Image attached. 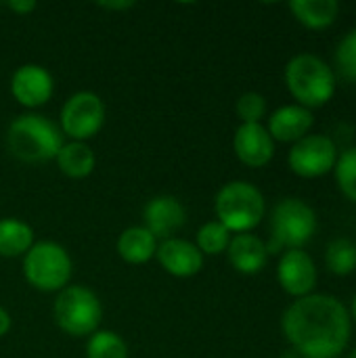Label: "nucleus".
<instances>
[{"label": "nucleus", "mask_w": 356, "mask_h": 358, "mask_svg": "<svg viewBox=\"0 0 356 358\" xmlns=\"http://www.w3.org/2000/svg\"><path fill=\"white\" fill-rule=\"evenodd\" d=\"M52 319L57 327L71 338H90L103 321V304L86 285H67L52 302Z\"/></svg>", "instance_id": "6"}, {"label": "nucleus", "mask_w": 356, "mask_h": 358, "mask_svg": "<svg viewBox=\"0 0 356 358\" xmlns=\"http://www.w3.org/2000/svg\"><path fill=\"white\" fill-rule=\"evenodd\" d=\"M157 243L159 241L145 227H128L118 237L115 252L126 264L138 266V264H147L149 260L155 258Z\"/></svg>", "instance_id": "17"}, {"label": "nucleus", "mask_w": 356, "mask_h": 358, "mask_svg": "<svg viewBox=\"0 0 356 358\" xmlns=\"http://www.w3.org/2000/svg\"><path fill=\"white\" fill-rule=\"evenodd\" d=\"M325 264L338 277L353 275L356 271V245L350 239H334L325 250Z\"/></svg>", "instance_id": "23"}, {"label": "nucleus", "mask_w": 356, "mask_h": 358, "mask_svg": "<svg viewBox=\"0 0 356 358\" xmlns=\"http://www.w3.org/2000/svg\"><path fill=\"white\" fill-rule=\"evenodd\" d=\"M317 233V212L304 199L285 197L271 214V239L266 243L269 254L287 250H302Z\"/></svg>", "instance_id": "5"}, {"label": "nucleus", "mask_w": 356, "mask_h": 358, "mask_svg": "<svg viewBox=\"0 0 356 358\" xmlns=\"http://www.w3.org/2000/svg\"><path fill=\"white\" fill-rule=\"evenodd\" d=\"M10 327H13V319L8 315V310L0 306V338H4L10 331Z\"/></svg>", "instance_id": "28"}, {"label": "nucleus", "mask_w": 356, "mask_h": 358, "mask_svg": "<svg viewBox=\"0 0 356 358\" xmlns=\"http://www.w3.org/2000/svg\"><path fill=\"white\" fill-rule=\"evenodd\" d=\"M315 260L304 250H287L281 254L277 264V281L281 289L292 298H306L317 287Z\"/></svg>", "instance_id": "11"}, {"label": "nucleus", "mask_w": 356, "mask_h": 358, "mask_svg": "<svg viewBox=\"0 0 356 358\" xmlns=\"http://www.w3.org/2000/svg\"><path fill=\"white\" fill-rule=\"evenodd\" d=\"M73 262L57 241H36L23 256L25 281L42 294H59L69 285Z\"/></svg>", "instance_id": "7"}, {"label": "nucleus", "mask_w": 356, "mask_h": 358, "mask_svg": "<svg viewBox=\"0 0 356 358\" xmlns=\"http://www.w3.org/2000/svg\"><path fill=\"white\" fill-rule=\"evenodd\" d=\"M34 243V229L25 220L0 218V258H23Z\"/></svg>", "instance_id": "20"}, {"label": "nucleus", "mask_w": 356, "mask_h": 358, "mask_svg": "<svg viewBox=\"0 0 356 358\" xmlns=\"http://www.w3.org/2000/svg\"><path fill=\"white\" fill-rule=\"evenodd\" d=\"M334 174L342 195L356 203V147H350L342 155H338Z\"/></svg>", "instance_id": "24"}, {"label": "nucleus", "mask_w": 356, "mask_h": 358, "mask_svg": "<svg viewBox=\"0 0 356 358\" xmlns=\"http://www.w3.org/2000/svg\"><path fill=\"white\" fill-rule=\"evenodd\" d=\"M336 69L342 80L356 84V27L340 40L336 48Z\"/></svg>", "instance_id": "25"}, {"label": "nucleus", "mask_w": 356, "mask_h": 358, "mask_svg": "<svg viewBox=\"0 0 356 358\" xmlns=\"http://www.w3.org/2000/svg\"><path fill=\"white\" fill-rule=\"evenodd\" d=\"M348 315H350V321H355L356 323V296L353 298V304H350V313H348Z\"/></svg>", "instance_id": "30"}, {"label": "nucleus", "mask_w": 356, "mask_h": 358, "mask_svg": "<svg viewBox=\"0 0 356 358\" xmlns=\"http://www.w3.org/2000/svg\"><path fill=\"white\" fill-rule=\"evenodd\" d=\"M155 258H157L159 266L176 279L195 277L204 268V254L197 250L195 243H191L183 237H172V239L159 241Z\"/></svg>", "instance_id": "13"}, {"label": "nucleus", "mask_w": 356, "mask_h": 358, "mask_svg": "<svg viewBox=\"0 0 356 358\" xmlns=\"http://www.w3.org/2000/svg\"><path fill=\"white\" fill-rule=\"evenodd\" d=\"M231 239H233V233L218 220H210V222L201 224L195 233V245L204 256L227 254Z\"/></svg>", "instance_id": "21"}, {"label": "nucleus", "mask_w": 356, "mask_h": 358, "mask_svg": "<svg viewBox=\"0 0 356 358\" xmlns=\"http://www.w3.org/2000/svg\"><path fill=\"white\" fill-rule=\"evenodd\" d=\"M231 266L241 275H258L269 262L266 241H262L254 233H239L233 235L229 250H227Z\"/></svg>", "instance_id": "16"}, {"label": "nucleus", "mask_w": 356, "mask_h": 358, "mask_svg": "<svg viewBox=\"0 0 356 358\" xmlns=\"http://www.w3.org/2000/svg\"><path fill=\"white\" fill-rule=\"evenodd\" d=\"M63 147V132L40 113H23L8 124L6 149L23 164H46Z\"/></svg>", "instance_id": "2"}, {"label": "nucleus", "mask_w": 356, "mask_h": 358, "mask_svg": "<svg viewBox=\"0 0 356 358\" xmlns=\"http://www.w3.org/2000/svg\"><path fill=\"white\" fill-rule=\"evenodd\" d=\"M315 124L313 111L300 105H283L269 117V134L273 141L279 143H298L306 134H311V128Z\"/></svg>", "instance_id": "15"}, {"label": "nucleus", "mask_w": 356, "mask_h": 358, "mask_svg": "<svg viewBox=\"0 0 356 358\" xmlns=\"http://www.w3.org/2000/svg\"><path fill=\"white\" fill-rule=\"evenodd\" d=\"M214 214L233 235L252 233L266 214L262 191L248 180H231L214 197Z\"/></svg>", "instance_id": "4"}, {"label": "nucleus", "mask_w": 356, "mask_h": 358, "mask_svg": "<svg viewBox=\"0 0 356 358\" xmlns=\"http://www.w3.org/2000/svg\"><path fill=\"white\" fill-rule=\"evenodd\" d=\"M36 6L38 4L34 0H10V2H6V8H10L17 15H29L31 10H36Z\"/></svg>", "instance_id": "27"}, {"label": "nucleus", "mask_w": 356, "mask_h": 358, "mask_svg": "<svg viewBox=\"0 0 356 358\" xmlns=\"http://www.w3.org/2000/svg\"><path fill=\"white\" fill-rule=\"evenodd\" d=\"M101 8H109V10H126V8H132L134 2L130 0H120V2H99Z\"/></svg>", "instance_id": "29"}, {"label": "nucleus", "mask_w": 356, "mask_h": 358, "mask_svg": "<svg viewBox=\"0 0 356 358\" xmlns=\"http://www.w3.org/2000/svg\"><path fill=\"white\" fill-rule=\"evenodd\" d=\"M52 92H55V78L46 67L38 63L19 65L10 76V94L19 105L27 109L46 105Z\"/></svg>", "instance_id": "10"}, {"label": "nucleus", "mask_w": 356, "mask_h": 358, "mask_svg": "<svg viewBox=\"0 0 356 358\" xmlns=\"http://www.w3.org/2000/svg\"><path fill=\"white\" fill-rule=\"evenodd\" d=\"M107 109L105 101L90 90H80L71 94L61 107V132L69 136V141L88 143L97 136L105 126Z\"/></svg>", "instance_id": "8"}, {"label": "nucleus", "mask_w": 356, "mask_h": 358, "mask_svg": "<svg viewBox=\"0 0 356 358\" xmlns=\"http://www.w3.org/2000/svg\"><path fill=\"white\" fill-rule=\"evenodd\" d=\"M290 10L298 23L308 29H325L336 23L340 15L338 0H292Z\"/></svg>", "instance_id": "19"}, {"label": "nucleus", "mask_w": 356, "mask_h": 358, "mask_svg": "<svg viewBox=\"0 0 356 358\" xmlns=\"http://www.w3.org/2000/svg\"><path fill=\"white\" fill-rule=\"evenodd\" d=\"M86 358H128V346L120 334L99 329L86 342Z\"/></svg>", "instance_id": "22"}, {"label": "nucleus", "mask_w": 356, "mask_h": 358, "mask_svg": "<svg viewBox=\"0 0 356 358\" xmlns=\"http://www.w3.org/2000/svg\"><path fill=\"white\" fill-rule=\"evenodd\" d=\"M233 151L248 168H264L275 155V141L262 124H241L233 134Z\"/></svg>", "instance_id": "14"}, {"label": "nucleus", "mask_w": 356, "mask_h": 358, "mask_svg": "<svg viewBox=\"0 0 356 358\" xmlns=\"http://www.w3.org/2000/svg\"><path fill=\"white\" fill-rule=\"evenodd\" d=\"M338 147L325 134H306L292 145L287 166L300 178H321L336 168Z\"/></svg>", "instance_id": "9"}, {"label": "nucleus", "mask_w": 356, "mask_h": 358, "mask_svg": "<svg viewBox=\"0 0 356 358\" xmlns=\"http://www.w3.org/2000/svg\"><path fill=\"white\" fill-rule=\"evenodd\" d=\"M350 315L329 294H311L292 302L281 317V331L302 358H340L350 342Z\"/></svg>", "instance_id": "1"}, {"label": "nucleus", "mask_w": 356, "mask_h": 358, "mask_svg": "<svg viewBox=\"0 0 356 358\" xmlns=\"http://www.w3.org/2000/svg\"><path fill=\"white\" fill-rule=\"evenodd\" d=\"M285 86L296 99V105L306 109H319L327 105L336 94V73L317 55L302 52L285 65Z\"/></svg>", "instance_id": "3"}, {"label": "nucleus", "mask_w": 356, "mask_h": 358, "mask_svg": "<svg viewBox=\"0 0 356 358\" xmlns=\"http://www.w3.org/2000/svg\"><path fill=\"white\" fill-rule=\"evenodd\" d=\"M55 162H57L59 170L67 178H73V180H82L86 176H90L94 172V166H97L94 151L90 149L88 143H80V141L63 143Z\"/></svg>", "instance_id": "18"}, {"label": "nucleus", "mask_w": 356, "mask_h": 358, "mask_svg": "<svg viewBox=\"0 0 356 358\" xmlns=\"http://www.w3.org/2000/svg\"><path fill=\"white\" fill-rule=\"evenodd\" d=\"M348 358H356V348L353 350V352H350V357H348Z\"/></svg>", "instance_id": "31"}, {"label": "nucleus", "mask_w": 356, "mask_h": 358, "mask_svg": "<svg viewBox=\"0 0 356 358\" xmlns=\"http://www.w3.org/2000/svg\"><path fill=\"white\" fill-rule=\"evenodd\" d=\"M145 229L159 241L176 237L187 222V210L174 195H155L143 210Z\"/></svg>", "instance_id": "12"}, {"label": "nucleus", "mask_w": 356, "mask_h": 358, "mask_svg": "<svg viewBox=\"0 0 356 358\" xmlns=\"http://www.w3.org/2000/svg\"><path fill=\"white\" fill-rule=\"evenodd\" d=\"M235 113L241 124H262L266 115V99L260 92H243L235 103Z\"/></svg>", "instance_id": "26"}]
</instances>
